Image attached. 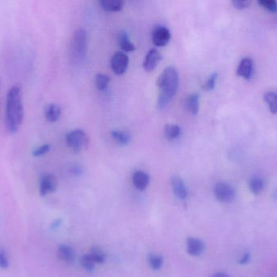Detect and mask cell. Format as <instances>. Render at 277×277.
Here are the masks:
<instances>
[{
  "label": "cell",
  "instance_id": "22",
  "mask_svg": "<svg viewBox=\"0 0 277 277\" xmlns=\"http://www.w3.org/2000/svg\"><path fill=\"white\" fill-rule=\"evenodd\" d=\"M264 100L269 105L272 113H277V94L275 92H268L264 95Z\"/></svg>",
  "mask_w": 277,
  "mask_h": 277
},
{
  "label": "cell",
  "instance_id": "7",
  "mask_svg": "<svg viewBox=\"0 0 277 277\" xmlns=\"http://www.w3.org/2000/svg\"><path fill=\"white\" fill-rule=\"evenodd\" d=\"M170 31L166 27L158 26L153 29L152 33V40L153 44L158 47H165L170 41Z\"/></svg>",
  "mask_w": 277,
  "mask_h": 277
},
{
  "label": "cell",
  "instance_id": "6",
  "mask_svg": "<svg viewBox=\"0 0 277 277\" xmlns=\"http://www.w3.org/2000/svg\"><path fill=\"white\" fill-rule=\"evenodd\" d=\"M111 69L117 75H122L128 68L129 58L126 54L118 52L111 59Z\"/></svg>",
  "mask_w": 277,
  "mask_h": 277
},
{
  "label": "cell",
  "instance_id": "25",
  "mask_svg": "<svg viewBox=\"0 0 277 277\" xmlns=\"http://www.w3.org/2000/svg\"><path fill=\"white\" fill-rule=\"evenodd\" d=\"M163 262H164V259L161 255H155V254H151L149 255V265L153 270H159L163 265Z\"/></svg>",
  "mask_w": 277,
  "mask_h": 277
},
{
  "label": "cell",
  "instance_id": "16",
  "mask_svg": "<svg viewBox=\"0 0 277 277\" xmlns=\"http://www.w3.org/2000/svg\"><path fill=\"white\" fill-rule=\"evenodd\" d=\"M100 5L104 11L113 12L121 11L124 2L121 0H102L100 1Z\"/></svg>",
  "mask_w": 277,
  "mask_h": 277
},
{
  "label": "cell",
  "instance_id": "5",
  "mask_svg": "<svg viewBox=\"0 0 277 277\" xmlns=\"http://www.w3.org/2000/svg\"><path fill=\"white\" fill-rule=\"evenodd\" d=\"M214 195L218 201L223 204H229L235 199V190L229 184L219 182L214 188Z\"/></svg>",
  "mask_w": 277,
  "mask_h": 277
},
{
  "label": "cell",
  "instance_id": "11",
  "mask_svg": "<svg viewBox=\"0 0 277 277\" xmlns=\"http://www.w3.org/2000/svg\"><path fill=\"white\" fill-rule=\"evenodd\" d=\"M186 245H187V252L193 256H199L201 255L205 249L204 241L195 237H189L186 241Z\"/></svg>",
  "mask_w": 277,
  "mask_h": 277
},
{
  "label": "cell",
  "instance_id": "24",
  "mask_svg": "<svg viewBox=\"0 0 277 277\" xmlns=\"http://www.w3.org/2000/svg\"><path fill=\"white\" fill-rule=\"evenodd\" d=\"M110 78L109 76L102 73H98L96 76V86L99 90H104L107 89V86L109 85Z\"/></svg>",
  "mask_w": 277,
  "mask_h": 277
},
{
  "label": "cell",
  "instance_id": "9",
  "mask_svg": "<svg viewBox=\"0 0 277 277\" xmlns=\"http://www.w3.org/2000/svg\"><path fill=\"white\" fill-rule=\"evenodd\" d=\"M162 60V55L158 50L153 48L148 52L144 59V64H143L144 69L148 71H153Z\"/></svg>",
  "mask_w": 277,
  "mask_h": 277
},
{
  "label": "cell",
  "instance_id": "23",
  "mask_svg": "<svg viewBox=\"0 0 277 277\" xmlns=\"http://www.w3.org/2000/svg\"><path fill=\"white\" fill-rule=\"evenodd\" d=\"M93 259L95 260L96 264H104L106 261V255L101 247L99 246H93L91 249V253H90Z\"/></svg>",
  "mask_w": 277,
  "mask_h": 277
},
{
  "label": "cell",
  "instance_id": "33",
  "mask_svg": "<svg viewBox=\"0 0 277 277\" xmlns=\"http://www.w3.org/2000/svg\"><path fill=\"white\" fill-rule=\"evenodd\" d=\"M212 277H228L226 273H218L214 274Z\"/></svg>",
  "mask_w": 277,
  "mask_h": 277
},
{
  "label": "cell",
  "instance_id": "2",
  "mask_svg": "<svg viewBox=\"0 0 277 277\" xmlns=\"http://www.w3.org/2000/svg\"><path fill=\"white\" fill-rule=\"evenodd\" d=\"M158 85L160 89L158 105L160 109H163L168 105L178 89L179 75L175 68L173 66L166 68L159 76Z\"/></svg>",
  "mask_w": 277,
  "mask_h": 277
},
{
  "label": "cell",
  "instance_id": "3",
  "mask_svg": "<svg viewBox=\"0 0 277 277\" xmlns=\"http://www.w3.org/2000/svg\"><path fill=\"white\" fill-rule=\"evenodd\" d=\"M87 52V34L85 30L80 29L74 33L71 41V59L76 63L84 61Z\"/></svg>",
  "mask_w": 277,
  "mask_h": 277
},
{
  "label": "cell",
  "instance_id": "17",
  "mask_svg": "<svg viewBox=\"0 0 277 277\" xmlns=\"http://www.w3.org/2000/svg\"><path fill=\"white\" fill-rule=\"evenodd\" d=\"M118 43L119 47L125 52H134L135 50V46L129 39L128 34L126 32H120L118 36Z\"/></svg>",
  "mask_w": 277,
  "mask_h": 277
},
{
  "label": "cell",
  "instance_id": "26",
  "mask_svg": "<svg viewBox=\"0 0 277 277\" xmlns=\"http://www.w3.org/2000/svg\"><path fill=\"white\" fill-rule=\"evenodd\" d=\"M96 264H96L95 260L93 259L90 254L84 255L81 259V265L88 272L93 271L95 268Z\"/></svg>",
  "mask_w": 277,
  "mask_h": 277
},
{
  "label": "cell",
  "instance_id": "28",
  "mask_svg": "<svg viewBox=\"0 0 277 277\" xmlns=\"http://www.w3.org/2000/svg\"><path fill=\"white\" fill-rule=\"evenodd\" d=\"M51 150V145L49 144H44L40 145L39 147L36 148L33 151V155L34 157H42L47 154Z\"/></svg>",
  "mask_w": 277,
  "mask_h": 277
},
{
  "label": "cell",
  "instance_id": "34",
  "mask_svg": "<svg viewBox=\"0 0 277 277\" xmlns=\"http://www.w3.org/2000/svg\"><path fill=\"white\" fill-rule=\"evenodd\" d=\"M60 223H61V221H60V220H57L55 223H53V224L51 225V227H52V228H56L60 225Z\"/></svg>",
  "mask_w": 277,
  "mask_h": 277
},
{
  "label": "cell",
  "instance_id": "15",
  "mask_svg": "<svg viewBox=\"0 0 277 277\" xmlns=\"http://www.w3.org/2000/svg\"><path fill=\"white\" fill-rule=\"evenodd\" d=\"M61 116V109L57 104L51 103L47 106L45 109V116L47 121L53 123L56 122L60 118Z\"/></svg>",
  "mask_w": 277,
  "mask_h": 277
},
{
  "label": "cell",
  "instance_id": "13",
  "mask_svg": "<svg viewBox=\"0 0 277 277\" xmlns=\"http://www.w3.org/2000/svg\"><path fill=\"white\" fill-rule=\"evenodd\" d=\"M134 186L136 189L144 190L149 186L150 182V177L146 172L143 171H135L132 177Z\"/></svg>",
  "mask_w": 277,
  "mask_h": 277
},
{
  "label": "cell",
  "instance_id": "29",
  "mask_svg": "<svg viewBox=\"0 0 277 277\" xmlns=\"http://www.w3.org/2000/svg\"><path fill=\"white\" fill-rule=\"evenodd\" d=\"M218 74L217 72L215 73L212 74L210 77L208 79L205 85H204V89L206 90H212V89H214L216 86V83H217V80H218Z\"/></svg>",
  "mask_w": 277,
  "mask_h": 277
},
{
  "label": "cell",
  "instance_id": "18",
  "mask_svg": "<svg viewBox=\"0 0 277 277\" xmlns=\"http://www.w3.org/2000/svg\"><path fill=\"white\" fill-rule=\"evenodd\" d=\"M111 136L115 140L116 142L122 146L128 145L131 140V134L122 130H113L111 132Z\"/></svg>",
  "mask_w": 277,
  "mask_h": 277
},
{
  "label": "cell",
  "instance_id": "19",
  "mask_svg": "<svg viewBox=\"0 0 277 277\" xmlns=\"http://www.w3.org/2000/svg\"><path fill=\"white\" fill-rule=\"evenodd\" d=\"M186 108L192 115H196L200 109V95L198 94H191L186 100Z\"/></svg>",
  "mask_w": 277,
  "mask_h": 277
},
{
  "label": "cell",
  "instance_id": "30",
  "mask_svg": "<svg viewBox=\"0 0 277 277\" xmlns=\"http://www.w3.org/2000/svg\"><path fill=\"white\" fill-rule=\"evenodd\" d=\"M9 267V259L4 250L0 249V268L7 269Z\"/></svg>",
  "mask_w": 277,
  "mask_h": 277
},
{
  "label": "cell",
  "instance_id": "14",
  "mask_svg": "<svg viewBox=\"0 0 277 277\" xmlns=\"http://www.w3.org/2000/svg\"><path fill=\"white\" fill-rule=\"evenodd\" d=\"M58 257L61 261L71 264L75 261V252L71 246L61 245L58 249Z\"/></svg>",
  "mask_w": 277,
  "mask_h": 277
},
{
  "label": "cell",
  "instance_id": "21",
  "mask_svg": "<svg viewBox=\"0 0 277 277\" xmlns=\"http://www.w3.org/2000/svg\"><path fill=\"white\" fill-rule=\"evenodd\" d=\"M249 188L253 195H259L264 190V182L260 177H253L249 181Z\"/></svg>",
  "mask_w": 277,
  "mask_h": 277
},
{
  "label": "cell",
  "instance_id": "31",
  "mask_svg": "<svg viewBox=\"0 0 277 277\" xmlns=\"http://www.w3.org/2000/svg\"><path fill=\"white\" fill-rule=\"evenodd\" d=\"M234 7L239 10L242 9L246 8L248 7L249 5L251 4V1L248 0H234L232 2Z\"/></svg>",
  "mask_w": 277,
  "mask_h": 277
},
{
  "label": "cell",
  "instance_id": "32",
  "mask_svg": "<svg viewBox=\"0 0 277 277\" xmlns=\"http://www.w3.org/2000/svg\"><path fill=\"white\" fill-rule=\"evenodd\" d=\"M250 259H251V255L248 253H246L245 255L242 256V259H240L239 263L240 264H248L249 262H250Z\"/></svg>",
  "mask_w": 277,
  "mask_h": 277
},
{
  "label": "cell",
  "instance_id": "20",
  "mask_svg": "<svg viewBox=\"0 0 277 277\" xmlns=\"http://www.w3.org/2000/svg\"><path fill=\"white\" fill-rule=\"evenodd\" d=\"M181 134H182V129L179 125H167L165 128V136L170 141L178 138Z\"/></svg>",
  "mask_w": 277,
  "mask_h": 277
},
{
  "label": "cell",
  "instance_id": "35",
  "mask_svg": "<svg viewBox=\"0 0 277 277\" xmlns=\"http://www.w3.org/2000/svg\"><path fill=\"white\" fill-rule=\"evenodd\" d=\"M0 92H1V81H0Z\"/></svg>",
  "mask_w": 277,
  "mask_h": 277
},
{
  "label": "cell",
  "instance_id": "1",
  "mask_svg": "<svg viewBox=\"0 0 277 277\" xmlns=\"http://www.w3.org/2000/svg\"><path fill=\"white\" fill-rule=\"evenodd\" d=\"M25 116L22 89L20 85H13L7 94L5 107V126L9 134L19 131Z\"/></svg>",
  "mask_w": 277,
  "mask_h": 277
},
{
  "label": "cell",
  "instance_id": "12",
  "mask_svg": "<svg viewBox=\"0 0 277 277\" xmlns=\"http://www.w3.org/2000/svg\"><path fill=\"white\" fill-rule=\"evenodd\" d=\"M253 61L249 57L242 59L237 67V74L245 79H250L252 76Z\"/></svg>",
  "mask_w": 277,
  "mask_h": 277
},
{
  "label": "cell",
  "instance_id": "27",
  "mask_svg": "<svg viewBox=\"0 0 277 277\" xmlns=\"http://www.w3.org/2000/svg\"><path fill=\"white\" fill-rule=\"evenodd\" d=\"M259 3L262 7L273 12H277V2L274 0H260Z\"/></svg>",
  "mask_w": 277,
  "mask_h": 277
},
{
  "label": "cell",
  "instance_id": "10",
  "mask_svg": "<svg viewBox=\"0 0 277 277\" xmlns=\"http://www.w3.org/2000/svg\"><path fill=\"white\" fill-rule=\"evenodd\" d=\"M171 184H172L173 193L177 198L184 200L188 197V190L185 185L184 181H182L181 177L177 176L172 177Z\"/></svg>",
  "mask_w": 277,
  "mask_h": 277
},
{
  "label": "cell",
  "instance_id": "4",
  "mask_svg": "<svg viewBox=\"0 0 277 277\" xmlns=\"http://www.w3.org/2000/svg\"><path fill=\"white\" fill-rule=\"evenodd\" d=\"M66 142L72 151L80 153L86 148L88 138L82 130H72L67 134Z\"/></svg>",
  "mask_w": 277,
  "mask_h": 277
},
{
  "label": "cell",
  "instance_id": "8",
  "mask_svg": "<svg viewBox=\"0 0 277 277\" xmlns=\"http://www.w3.org/2000/svg\"><path fill=\"white\" fill-rule=\"evenodd\" d=\"M58 187V181L54 175L46 174L42 176L40 180L39 192L41 196L45 197L52 194Z\"/></svg>",
  "mask_w": 277,
  "mask_h": 277
}]
</instances>
